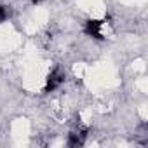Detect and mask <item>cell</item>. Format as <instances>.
Here are the masks:
<instances>
[{
	"instance_id": "6da1fadb",
	"label": "cell",
	"mask_w": 148,
	"mask_h": 148,
	"mask_svg": "<svg viewBox=\"0 0 148 148\" xmlns=\"http://www.w3.org/2000/svg\"><path fill=\"white\" fill-rule=\"evenodd\" d=\"M64 80H66V75H64L63 70H59V68L52 70V71L49 73V77L45 79L44 92H54V91H58V89L64 84Z\"/></svg>"
},
{
	"instance_id": "7a4b0ae2",
	"label": "cell",
	"mask_w": 148,
	"mask_h": 148,
	"mask_svg": "<svg viewBox=\"0 0 148 148\" xmlns=\"http://www.w3.org/2000/svg\"><path fill=\"white\" fill-rule=\"evenodd\" d=\"M103 28H105V21L89 19L84 23V33L92 38H103Z\"/></svg>"
},
{
	"instance_id": "3957f363",
	"label": "cell",
	"mask_w": 148,
	"mask_h": 148,
	"mask_svg": "<svg viewBox=\"0 0 148 148\" xmlns=\"http://www.w3.org/2000/svg\"><path fill=\"white\" fill-rule=\"evenodd\" d=\"M9 18H11V7L0 5V23H5Z\"/></svg>"
}]
</instances>
